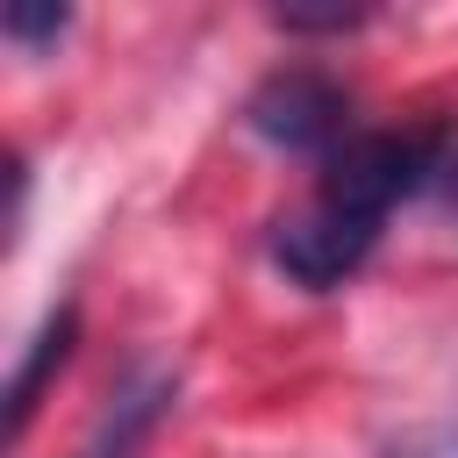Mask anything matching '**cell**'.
Returning a JSON list of instances; mask_svg holds the SVG:
<instances>
[{"mask_svg":"<svg viewBox=\"0 0 458 458\" xmlns=\"http://www.w3.org/2000/svg\"><path fill=\"white\" fill-rule=\"evenodd\" d=\"M444 129H372L329 150L315 200L358 215V222H386L408 193H422L429 179H444Z\"/></svg>","mask_w":458,"mask_h":458,"instance_id":"1","label":"cell"},{"mask_svg":"<svg viewBox=\"0 0 458 458\" xmlns=\"http://www.w3.org/2000/svg\"><path fill=\"white\" fill-rule=\"evenodd\" d=\"M344 114H351V93L315 64L272 72L243 107V122L279 150H336L344 143Z\"/></svg>","mask_w":458,"mask_h":458,"instance_id":"2","label":"cell"},{"mask_svg":"<svg viewBox=\"0 0 458 458\" xmlns=\"http://www.w3.org/2000/svg\"><path fill=\"white\" fill-rule=\"evenodd\" d=\"M372 243H379V222H358V215H344V208H329V200H308L301 215L279 222L272 258H279V272H286L293 286L329 293V286H344V279L372 258Z\"/></svg>","mask_w":458,"mask_h":458,"instance_id":"3","label":"cell"},{"mask_svg":"<svg viewBox=\"0 0 458 458\" xmlns=\"http://www.w3.org/2000/svg\"><path fill=\"white\" fill-rule=\"evenodd\" d=\"M72 329H79V315L72 308H57L36 336H29V358H21V372H14V386H7V437H21L29 429V415H36V394H43V379L72 358Z\"/></svg>","mask_w":458,"mask_h":458,"instance_id":"4","label":"cell"},{"mask_svg":"<svg viewBox=\"0 0 458 458\" xmlns=\"http://www.w3.org/2000/svg\"><path fill=\"white\" fill-rule=\"evenodd\" d=\"M165 394H172L165 379H157V386H143V394H122V401H114V415H107V429H100V444H93L86 458H129V451L143 444V429L157 422Z\"/></svg>","mask_w":458,"mask_h":458,"instance_id":"5","label":"cell"},{"mask_svg":"<svg viewBox=\"0 0 458 458\" xmlns=\"http://www.w3.org/2000/svg\"><path fill=\"white\" fill-rule=\"evenodd\" d=\"M386 458H458V422H422V429H408Z\"/></svg>","mask_w":458,"mask_h":458,"instance_id":"6","label":"cell"},{"mask_svg":"<svg viewBox=\"0 0 458 458\" xmlns=\"http://www.w3.org/2000/svg\"><path fill=\"white\" fill-rule=\"evenodd\" d=\"M72 14L64 7H7V36L14 43H43V36H57Z\"/></svg>","mask_w":458,"mask_h":458,"instance_id":"7","label":"cell"},{"mask_svg":"<svg viewBox=\"0 0 458 458\" xmlns=\"http://www.w3.org/2000/svg\"><path fill=\"white\" fill-rule=\"evenodd\" d=\"M444 200H451V208H458V157H451V165H444Z\"/></svg>","mask_w":458,"mask_h":458,"instance_id":"8","label":"cell"}]
</instances>
